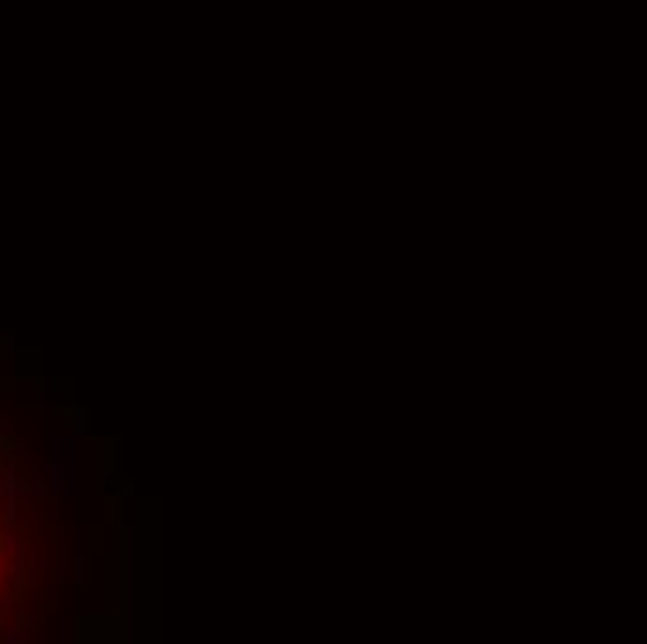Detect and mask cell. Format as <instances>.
Masks as SVG:
<instances>
[{
    "mask_svg": "<svg viewBox=\"0 0 647 644\" xmlns=\"http://www.w3.org/2000/svg\"><path fill=\"white\" fill-rule=\"evenodd\" d=\"M19 492H23V481L11 477V473H0V495H4V499H15Z\"/></svg>",
    "mask_w": 647,
    "mask_h": 644,
    "instance_id": "1",
    "label": "cell"
},
{
    "mask_svg": "<svg viewBox=\"0 0 647 644\" xmlns=\"http://www.w3.org/2000/svg\"><path fill=\"white\" fill-rule=\"evenodd\" d=\"M23 492H34V495L49 492V477H45V473H30V477L23 481Z\"/></svg>",
    "mask_w": 647,
    "mask_h": 644,
    "instance_id": "2",
    "label": "cell"
},
{
    "mask_svg": "<svg viewBox=\"0 0 647 644\" xmlns=\"http://www.w3.org/2000/svg\"><path fill=\"white\" fill-rule=\"evenodd\" d=\"M0 547H4V544H0Z\"/></svg>",
    "mask_w": 647,
    "mask_h": 644,
    "instance_id": "3",
    "label": "cell"
}]
</instances>
